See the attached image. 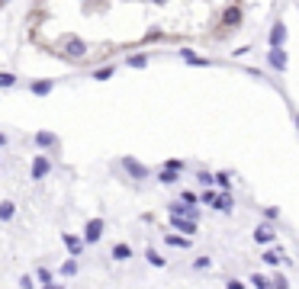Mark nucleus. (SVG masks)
Returning <instances> with one entry per match:
<instances>
[{
    "mask_svg": "<svg viewBox=\"0 0 299 289\" xmlns=\"http://www.w3.org/2000/svg\"><path fill=\"white\" fill-rule=\"evenodd\" d=\"M222 23H238V10H219V0H29L26 42L61 65L93 68L138 48L203 42Z\"/></svg>",
    "mask_w": 299,
    "mask_h": 289,
    "instance_id": "obj_1",
    "label": "nucleus"
},
{
    "mask_svg": "<svg viewBox=\"0 0 299 289\" xmlns=\"http://www.w3.org/2000/svg\"><path fill=\"white\" fill-rule=\"evenodd\" d=\"M264 264H280V257H277L274 251H267V254H264Z\"/></svg>",
    "mask_w": 299,
    "mask_h": 289,
    "instance_id": "obj_10",
    "label": "nucleus"
},
{
    "mask_svg": "<svg viewBox=\"0 0 299 289\" xmlns=\"http://www.w3.org/2000/svg\"><path fill=\"white\" fill-rule=\"evenodd\" d=\"M148 260H152V264H158V267H161V264H164V257H158V254H155V251H148Z\"/></svg>",
    "mask_w": 299,
    "mask_h": 289,
    "instance_id": "obj_12",
    "label": "nucleus"
},
{
    "mask_svg": "<svg viewBox=\"0 0 299 289\" xmlns=\"http://www.w3.org/2000/svg\"><path fill=\"white\" fill-rule=\"evenodd\" d=\"M174 212H177V215H196V209H190V206H174Z\"/></svg>",
    "mask_w": 299,
    "mask_h": 289,
    "instance_id": "obj_8",
    "label": "nucleus"
},
{
    "mask_svg": "<svg viewBox=\"0 0 299 289\" xmlns=\"http://www.w3.org/2000/svg\"><path fill=\"white\" fill-rule=\"evenodd\" d=\"M113 254H116V257H119V260H126V257H129V248H126V244H119V248H116V251H113Z\"/></svg>",
    "mask_w": 299,
    "mask_h": 289,
    "instance_id": "obj_9",
    "label": "nucleus"
},
{
    "mask_svg": "<svg viewBox=\"0 0 299 289\" xmlns=\"http://www.w3.org/2000/svg\"><path fill=\"white\" fill-rule=\"evenodd\" d=\"M100 228H103V222H90V228H87V238H100Z\"/></svg>",
    "mask_w": 299,
    "mask_h": 289,
    "instance_id": "obj_6",
    "label": "nucleus"
},
{
    "mask_svg": "<svg viewBox=\"0 0 299 289\" xmlns=\"http://www.w3.org/2000/svg\"><path fill=\"white\" fill-rule=\"evenodd\" d=\"M213 203H216V209H222V212H228V209H232V196L225 193V196H216Z\"/></svg>",
    "mask_w": 299,
    "mask_h": 289,
    "instance_id": "obj_3",
    "label": "nucleus"
},
{
    "mask_svg": "<svg viewBox=\"0 0 299 289\" xmlns=\"http://www.w3.org/2000/svg\"><path fill=\"white\" fill-rule=\"evenodd\" d=\"M4 4H10V0H0V7H4Z\"/></svg>",
    "mask_w": 299,
    "mask_h": 289,
    "instance_id": "obj_16",
    "label": "nucleus"
},
{
    "mask_svg": "<svg viewBox=\"0 0 299 289\" xmlns=\"http://www.w3.org/2000/svg\"><path fill=\"white\" fill-rule=\"evenodd\" d=\"M225 289H244V286L238 283V279H228V286H225Z\"/></svg>",
    "mask_w": 299,
    "mask_h": 289,
    "instance_id": "obj_15",
    "label": "nucleus"
},
{
    "mask_svg": "<svg viewBox=\"0 0 299 289\" xmlns=\"http://www.w3.org/2000/svg\"><path fill=\"white\" fill-rule=\"evenodd\" d=\"M216 183H219L222 190H228V177H225V174H219V177H216Z\"/></svg>",
    "mask_w": 299,
    "mask_h": 289,
    "instance_id": "obj_14",
    "label": "nucleus"
},
{
    "mask_svg": "<svg viewBox=\"0 0 299 289\" xmlns=\"http://www.w3.org/2000/svg\"><path fill=\"white\" fill-rule=\"evenodd\" d=\"M174 225H177L180 232H187V235H193V232H196V225H193V222H183V218H174Z\"/></svg>",
    "mask_w": 299,
    "mask_h": 289,
    "instance_id": "obj_4",
    "label": "nucleus"
},
{
    "mask_svg": "<svg viewBox=\"0 0 299 289\" xmlns=\"http://www.w3.org/2000/svg\"><path fill=\"white\" fill-rule=\"evenodd\" d=\"M10 215H13V209L4 203V206H0V218H10Z\"/></svg>",
    "mask_w": 299,
    "mask_h": 289,
    "instance_id": "obj_13",
    "label": "nucleus"
},
{
    "mask_svg": "<svg viewBox=\"0 0 299 289\" xmlns=\"http://www.w3.org/2000/svg\"><path fill=\"white\" fill-rule=\"evenodd\" d=\"M254 238H258L261 244H267V241H274V228H267V225H261L258 232H254Z\"/></svg>",
    "mask_w": 299,
    "mask_h": 289,
    "instance_id": "obj_2",
    "label": "nucleus"
},
{
    "mask_svg": "<svg viewBox=\"0 0 299 289\" xmlns=\"http://www.w3.org/2000/svg\"><path fill=\"white\" fill-rule=\"evenodd\" d=\"M270 61H274L277 68H283V65H286V58H283V51H280V48H274V51H270Z\"/></svg>",
    "mask_w": 299,
    "mask_h": 289,
    "instance_id": "obj_5",
    "label": "nucleus"
},
{
    "mask_svg": "<svg viewBox=\"0 0 299 289\" xmlns=\"http://www.w3.org/2000/svg\"><path fill=\"white\" fill-rule=\"evenodd\" d=\"M251 283L258 289H274V286H270V279H264V276H251Z\"/></svg>",
    "mask_w": 299,
    "mask_h": 289,
    "instance_id": "obj_7",
    "label": "nucleus"
},
{
    "mask_svg": "<svg viewBox=\"0 0 299 289\" xmlns=\"http://www.w3.org/2000/svg\"><path fill=\"white\" fill-rule=\"evenodd\" d=\"M274 289H289V283H286L283 276H274Z\"/></svg>",
    "mask_w": 299,
    "mask_h": 289,
    "instance_id": "obj_11",
    "label": "nucleus"
}]
</instances>
